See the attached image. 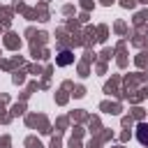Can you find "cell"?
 Returning a JSON list of instances; mask_svg holds the SVG:
<instances>
[{
    "instance_id": "cell-2",
    "label": "cell",
    "mask_w": 148,
    "mask_h": 148,
    "mask_svg": "<svg viewBox=\"0 0 148 148\" xmlns=\"http://www.w3.org/2000/svg\"><path fill=\"white\" fill-rule=\"evenodd\" d=\"M67 62H72V53L69 51H62L60 58H58V65H67Z\"/></svg>"
},
{
    "instance_id": "cell-1",
    "label": "cell",
    "mask_w": 148,
    "mask_h": 148,
    "mask_svg": "<svg viewBox=\"0 0 148 148\" xmlns=\"http://www.w3.org/2000/svg\"><path fill=\"white\" fill-rule=\"evenodd\" d=\"M136 139H139L141 146H148V125H146V123L136 125Z\"/></svg>"
}]
</instances>
